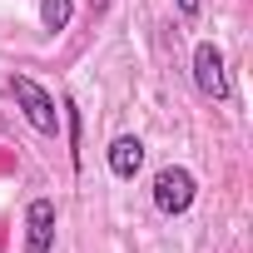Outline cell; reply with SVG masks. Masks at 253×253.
<instances>
[{
    "label": "cell",
    "mask_w": 253,
    "mask_h": 253,
    "mask_svg": "<svg viewBox=\"0 0 253 253\" xmlns=\"http://www.w3.org/2000/svg\"><path fill=\"white\" fill-rule=\"evenodd\" d=\"M10 94H15V104H20V114L30 119V129L35 134H60V109H55V94L50 89H40L30 75H15L10 80Z\"/></svg>",
    "instance_id": "1"
},
{
    "label": "cell",
    "mask_w": 253,
    "mask_h": 253,
    "mask_svg": "<svg viewBox=\"0 0 253 253\" xmlns=\"http://www.w3.org/2000/svg\"><path fill=\"white\" fill-rule=\"evenodd\" d=\"M194 199H199V184H194V174H189L184 164H164V169L154 174V209H159L164 218L189 213Z\"/></svg>",
    "instance_id": "2"
},
{
    "label": "cell",
    "mask_w": 253,
    "mask_h": 253,
    "mask_svg": "<svg viewBox=\"0 0 253 253\" xmlns=\"http://www.w3.org/2000/svg\"><path fill=\"white\" fill-rule=\"evenodd\" d=\"M194 84H199V94L204 99H213V104H223L233 89H228V70H223V50L213 45V40H199L194 45Z\"/></svg>",
    "instance_id": "3"
},
{
    "label": "cell",
    "mask_w": 253,
    "mask_h": 253,
    "mask_svg": "<svg viewBox=\"0 0 253 253\" xmlns=\"http://www.w3.org/2000/svg\"><path fill=\"white\" fill-rule=\"evenodd\" d=\"M50 248H55V204L30 199V209H25V253H50Z\"/></svg>",
    "instance_id": "4"
},
{
    "label": "cell",
    "mask_w": 253,
    "mask_h": 253,
    "mask_svg": "<svg viewBox=\"0 0 253 253\" xmlns=\"http://www.w3.org/2000/svg\"><path fill=\"white\" fill-rule=\"evenodd\" d=\"M144 169V144H139V134H119L114 144H109V174L114 179H134Z\"/></svg>",
    "instance_id": "5"
},
{
    "label": "cell",
    "mask_w": 253,
    "mask_h": 253,
    "mask_svg": "<svg viewBox=\"0 0 253 253\" xmlns=\"http://www.w3.org/2000/svg\"><path fill=\"white\" fill-rule=\"evenodd\" d=\"M70 15H75V0H40V25L55 35V30H65L70 25Z\"/></svg>",
    "instance_id": "6"
},
{
    "label": "cell",
    "mask_w": 253,
    "mask_h": 253,
    "mask_svg": "<svg viewBox=\"0 0 253 253\" xmlns=\"http://www.w3.org/2000/svg\"><path fill=\"white\" fill-rule=\"evenodd\" d=\"M60 109H65V119H70V159H75V169H80V109H75V99H65Z\"/></svg>",
    "instance_id": "7"
},
{
    "label": "cell",
    "mask_w": 253,
    "mask_h": 253,
    "mask_svg": "<svg viewBox=\"0 0 253 253\" xmlns=\"http://www.w3.org/2000/svg\"><path fill=\"white\" fill-rule=\"evenodd\" d=\"M174 5H179L184 20H199V0H174Z\"/></svg>",
    "instance_id": "8"
}]
</instances>
